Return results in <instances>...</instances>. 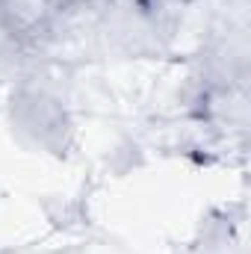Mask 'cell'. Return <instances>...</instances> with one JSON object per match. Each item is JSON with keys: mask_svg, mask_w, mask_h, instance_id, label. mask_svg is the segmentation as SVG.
<instances>
[{"mask_svg": "<svg viewBox=\"0 0 251 254\" xmlns=\"http://www.w3.org/2000/svg\"><path fill=\"white\" fill-rule=\"evenodd\" d=\"M172 12L169 0H107L101 6V33L125 51L160 48L172 36Z\"/></svg>", "mask_w": 251, "mask_h": 254, "instance_id": "cell-1", "label": "cell"}, {"mask_svg": "<svg viewBox=\"0 0 251 254\" xmlns=\"http://www.w3.org/2000/svg\"><path fill=\"white\" fill-rule=\"evenodd\" d=\"M12 107H18V116H12V127L33 145H60L63 133L68 130V116L60 98H54L48 89H24L18 98H12Z\"/></svg>", "mask_w": 251, "mask_h": 254, "instance_id": "cell-2", "label": "cell"}]
</instances>
